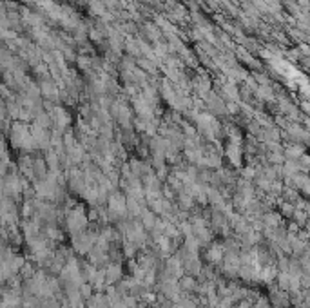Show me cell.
<instances>
[{"instance_id":"obj_1","label":"cell","mask_w":310,"mask_h":308,"mask_svg":"<svg viewBox=\"0 0 310 308\" xmlns=\"http://www.w3.org/2000/svg\"><path fill=\"white\" fill-rule=\"evenodd\" d=\"M67 227L73 234H78V232H84L85 227H87V216H85L84 208L82 207H75L71 212H67Z\"/></svg>"},{"instance_id":"obj_2","label":"cell","mask_w":310,"mask_h":308,"mask_svg":"<svg viewBox=\"0 0 310 308\" xmlns=\"http://www.w3.org/2000/svg\"><path fill=\"white\" fill-rule=\"evenodd\" d=\"M103 272H105V284H114L118 283L120 279H122V265L120 263H107L105 268H103Z\"/></svg>"},{"instance_id":"obj_3","label":"cell","mask_w":310,"mask_h":308,"mask_svg":"<svg viewBox=\"0 0 310 308\" xmlns=\"http://www.w3.org/2000/svg\"><path fill=\"white\" fill-rule=\"evenodd\" d=\"M221 259H223V245L210 243L209 249H207V261L214 263V265H220Z\"/></svg>"},{"instance_id":"obj_4","label":"cell","mask_w":310,"mask_h":308,"mask_svg":"<svg viewBox=\"0 0 310 308\" xmlns=\"http://www.w3.org/2000/svg\"><path fill=\"white\" fill-rule=\"evenodd\" d=\"M276 308H285L288 307V294H286L285 290H281V288H278V290H272L270 292V301Z\"/></svg>"},{"instance_id":"obj_5","label":"cell","mask_w":310,"mask_h":308,"mask_svg":"<svg viewBox=\"0 0 310 308\" xmlns=\"http://www.w3.org/2000/svg\"><path fill=\"white\" fill-rule=\"evenodd\" d=\"M140 219H142V227L143 229H147V231H153L156 227V216L153 210H149V208H142V212H140Z\"/></svg>"},{"instance_id":"obj_6","label":"cell","mask_w":310,"mask_h":308,"mask_svg":"<svg viewBox=\"0 0 310 308\" xmlns=\"http://www.w3.org/2000/svg\"><path fill=\"white\" fill-rule=\"evenodd\" d=\"M227 156H229V160L234 167L241 165V147H239V143H231L227 147Z\"/></svg>"},{"instance_id":"obj_7","label":"cell","mask_w":310,"mask_h":308,"mask_svg":"<svg viewBox=\"0 0 310 308\" xmlns=\"http://www.w3.org/2000/svg\"><path fill=\"white\" fill-rule=\"evenodd\" d=\"M178 286L181 292H194L198 290V281L192 276H181V278L178 279Z\"/></svg>"},{"instance_id":"obj_8","label":"cell","mask_w":310,"mask_h":308,"mask_svg":"<svg viewBox=\"0 0 310 308\" xmlns=\"http://www.w3.org/2000/svg\"><path fill=\"white\" fill-rule=\"evenodd\" d=\"M305 154V147H301V145H290V147L285 149V156L288 158V160H298L299 156H303Z\"/></svg>"},{"instance_id":"obj_9","label":"cell","mask_w":310,"mask_h":308,"mask_svg":"<svg viewBox=\"0 0 310 308\" xmlns=\"http://www.w3.org/2000/svg\"><path fill=\"white\" fill-rule=\"evenodd\" d=\"M296 207H294L292 203H281V216H292Z\"/></svg>"},{"instance_id":"obj_10","label":"cell","mask_w":310,"mask_h":308,"mask_svg":"<svg viewBox=\"0 0 310 308\" xmlns=\"http://www.w3.org/2000/svg\"><path fill=\"white\" fill-rule=\"evenodd\" d=\"M254 176H256V169H254V167H247V169L243 171V180H245V181H251Z\"/></svg>"},{"instance_id":"obj_11","label":"cell","mask_w":310,"mask_h":308,"mask_svg":"<svg viewBox=\"0 0 310 308\" xmlns=\"http://www.w3.org/2000/svg\"><path fill=\"white\" fill-rule=\"evenodd\" d=\"M232 308H252V307L247 299H243V301H238V305H232Z\"/></svg>"}]
</instances>
